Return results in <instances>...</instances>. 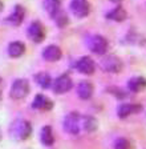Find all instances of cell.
Returning <instances> with one entry per match:
<instances>
[{
    "mask_svg": "<svg viewBox=\"0 0 146 149\" xmlns=\"http://www.w3.org/2000/svg\"><path fill=\"white\" fill-rule=\"evenodd\" d=\"M127 88L131 92H141L146 88V79L142 76H137V77H131L127 81Z\"/></svg>",
    "mask_w": 146,
    "mask_h": 149,
    "instance_id": "2e32d148",
    "label": "cell"
},
{
    "mask_svg": "<svg viewBox=\"0 0 146 149\" xmlns=\"http://www.w3.org/2000/svg\"><path fill=\"white\" fill-rule=\"evenodd\" d=\"M141 109L140 105H134V104H129V102H125V104H121L118 107V111H117V115L120 118H126L129 117L130 115L136 113Z\"/></svg>",
    "mask_w": 146,
    "mask_h": 149,
    "instance_id": "4fadbf2b",
    "label": "cell"
},
{
    "mask_svg": "<svg viewBox=\"0 0 146 149\" xmlns=\"http://www.w3.org/2000/svg\"><path fill=\"white\" fill-rule=\"evenodd\" d=\"M3 11V3H1V0H0V12Z\"/></svg>",
    "mask_w": 146,
    "mask_h": 149,
    "instance_id": "603a6c76",
    "label": "cell"
},
{
    "mask_svg": "<svg viewBox=\"0 0 146 149\" xmlns=\"http://www.w3.org/2000/svg\"><path fill=\"white\" fill-rule=\"evenodd\" d=\"M52 107H53L52 101L44 95H41V93L36 95L33 101H32V108L39 109V111H49V109H52Z\"/></svg>",
    "mask_w": 146,
    "mask_h": 149,
    "instance_id": "8fae6325",
    "label": "cell"
},
{
    "mask_svg": "<svg viewBox=\"0 0 146 149\" xmlns=\"http://www.w3.org/2000/svg\"><path fill=\"white\" fill-rule=\"evenodd\" d=\"M81 124H82V128H84L86 132H89V133H92V132H94V130L97 129V127H98V123H97V120L93 117V116H84V117H81Z\"/></svg>",
    "mask_w": 146,
    "mask_h": 149,
    "instance_id": "ffe728a7",
    "label": "cell"
},
{
    "mask_svg": "<svg viewBox=\"0 0 146 149\" xmlns=\"http://www.w3.org/2000/svg\"><path fill=\"white\" fill-rule=\"evenodd\" d=\"M35 80H36V83H37L41 88H44V89H47V88H49L51 85H52V79H51V76L47 72H40V73H37L35 76Z\"/></svg>",
    "mask_w": 146,
    "mask_h": 149,
    "instance_id": "44dd1931",
    "label": "cell"
},
{
    "mask_svg": "<svg viewBox=\"0 0 146 149\" xmlns=\"http://www.w3.org/2000/svg\"><path fill=\"white\" fill-rule=\"evenodd\" d=\"M24 13H25V11L21 6H16L15 8H13V12L6 19V22L10 23L13 27H17V25H20L23 23V20H24Z\"/></svg>",
    "mask_w": 146,
    "mask_h": 149,
    "instance_id": "30bf717a",
    "label": "cell"
},
{
    "mask_svg": "<svg viewBox=\"0 0 146 149\" xmlns=\"http://www.w3.org/2000/svg\"><path fill=\"white\" fill-rule=\"evenodd\" d=\"M127 13L126 11H125L122 7H116V8H113L112 11H109L108 13H106V17L110 19V20H113V22H124L125 19H126Z\"/></svg>",
    "mask_w": 146,
    "mask_h": 149,
    "instance_id": "ac0fdd59",
    "label": "cell"
},
{
    "mask_svg": "<svg viewBox=\"0 0 146 149\" xmlns=\"http://www.w3.org/2000/svg\"><path fill=\"white\" fill-rule=\"evenodd\" d=\"M43 4H44V9L49 13L51 17H55L57 15V12L60 11L61 0H44Z\"/></svg>",
    "mask_w": 146,
    "mask_h": 149,
    "instance_id": "d6986e66",
    "label": "cell"
},
{
    "mask_svg": "<svg viewBox=\"0 0 146 149\" xmlns=\"http://www.w3.org/2000/svg\"><path fill=\"white\" fill-rule=\"evenodd\" d=\"M40 140H41V143H43L45 146L53 145V143H55V136H53V130H52V128H51L49 125H45V127L41 129Z\"/></svg>",
    "mask_w": 146,
    "mask_h": 149,
    "instance_id": "e0dca14e",
    "label": "cell"
},
{
    "mask_svg": "<svg viewBox=\"0 0 146 149\" xmlns=\"http://www.w3.org/2000/svg\"><path fill=\"white\" fill-rule=\"evenodd\" d=\"M77 95L82 100H88L93 95V85L89 81H81L77 87Z\"/></svg>",
    "mask_w": 146,
    "mask_h": 149,
    "instance_id": "9a60e30c",
    "label": "cell"
},
{
    "mask_svg": "<svg viewBox=\"0 0 146 149\" xmlns=\"http://www.w3.org/2000/svg\"><path fill=\"white\" fill-rule=\"evenodd\" d=\"M25 52V44L23 41H12L8 45V55L13 59L23 56Z\"/></svg>",
    "mask_w": 146,
    "mask_h": 149,
    "instance_id": "5bb4252c",
    "label": "cell"
},
{
    "mask_svg": "<svg viewBox=\"0 0 146 149\" xmlns=\"http://www.w3.org/2000/svg\"><path fill=\"white\" fill-rule=\"evenodd\" d=\"M110 1H113V3H120L121 0H110Z\"/></svg>",
    "mask_w": 146,
    "mask_h": 149,
    "instance_id": "cb8c5ba5",
    "label": "cell"
},
{
    "mask_svg": "<svg viewBox=\"0 0 146 149\" xmlns=\"http://www.w3.org/2000/svg\"><path fill=\"white\" fill-rule=\"evenodd\" d=\"M32 133V125L27 120H15L10 127V136L16 141H24Z\"/></svg>",
    "mask_w": 146,
    "mask_h": 149,
    "instance_id": "6da1fadb",
    "label": "cell"
},
{
    "mask_svg": "<svg viewBox=\"0 0 146 149\" xmlns=\"http://www.w3.org/2000/svg\"><path fill=\"white\" fill-rule=\"evenodd\" d=\"M71 11L76 17H86L89 15L90 7L88 0H72L71 1Z\"/></svg>",
    "mask_w": 146,
    "mask_h": 149,
    "instance_id": "ba28073f",
    "label": "cell"
},
{
    "mask_svg": "<svg viewBox=\"0 0 146 149\" xmlns=\"http://www.w3.org/2000/svg\"><path fill=\"white\" fill-rule=\"evenodd\" d=\"M64 129H65L66 133L69 134H77L80 133L81 129V116L78 115L77 112H71L65 116L64 118Z\"/></svg>",
    "mask_w": 146,
    "mask_h": 149,
    "instance_id": "3957f363",
    "label": "cell"
},
{
    "mask_svg": "<svg viewBox=\"0 0 146 149\" xmlns=\"http://www.w3.org/2000/svg\"><path fill=\"white\" fill-rule=\"evenodd\" d=\"M72 85H73V83H72L71 76L64 73L55 80L52 87H53V92L56 93V95H64V93H66L71 89Z\"/></svg>",
    "mask_w": 146,
    "mask_h": 149,
    "instance_id": "8992f818",
    "label": "cell"
},
{
    "mask_svg": "<svg viewBox=\"0 0 146 149\" xmlns=\"http://www.w3.org/2000/svg\"><path fill=\"white\" fill-rule=\"evenodd\" d=\"M29 93V83L24 79H17L12 83V87L10 91V96L13 100H21L27 97Z\"/></svg>",
    "mask_w": 146,
    "mask_h": 149,
    "instance_id": "277c9868",
    "label": "cell"
},
{
    "mask_svg": "<svg viewBox=\"0 0 146 149\" xmlns=\"http://www.w3.org/2000/svg\"><path fill=\"white\" fill-rule=\"evenodd\" d=\"M0 140H1V130H0Z\"/></svg>",
    "mask_w": 146,
    "mask_h": 149,
    "instance_id": "d4e9b609",
    "label": "cell"
},
{
    "mask_svg": "<svg viewBox=\"0 0 146 149\" xmlns=\"http://www.w3.org/2000/svg\"><path fill=\"white\" fill-rule=\"evenodd\" d=\"M76 68L82 74H92L96 71V63L90 59L89 56H82L76 63Z\"/></svg>",
    "mask_w": 146,
    "mask_h": 149,
    "instance_id": "9c48e42d",
    "label": "cell"
},
{
    "mask_svg": "<svg viewBox=\"0 0 146 149\" xmlns=\"http://www.w3.org/2000/svg\"><path fill=\"white\" fill-rule=\"evenodd\" d=\"M114 149H130V143L126 139H117L114 143Z\"/></svg>",
    "mask_w": 146,
    "mask_h": 149,
    "instance_id": "7402d4cb",
    "label": "cell"
},
{
    "mask_svg": "<svg viewBox=\"0 0 146 149\" xmlns=\"http://www.w3.org/2000/svg\"><path fill=\"white\" fill-rule=\"evenodd\" d=\"M28 37L33 43H41L45 39V29L40 22H32L28 27Z\"/></svg>",
    "mask_w": 146,
    "mask_h": 149,
    "instance_id": "52a82bcc",
    "label": "cell"
},
{
    "mask_svg": "<svg viewBox=\"0 0 146 149\" xmlns=\"http://www.w3.org/2000/svg\"><path fill=\"white\" fill-rule=\"evenodd\" d=\"M86 47L93 53L102 56L108 51L109 44H108V40L104 36H101V35H92V36H88L86 39Z\"/></svg>",
    "mask_w": 146,
    "mask_h": 149,
    "instance_id": "7a4b0ae2",
    "label": "cell"
},
{
    "mask_svg": "<svg viewBox=\"0 0 146 149\" xmlns=\"http://www.w3.org/2000/svg\"><path fill=\"white\" fill-rule=\"evenodd\" d=\"M0 83H1V77H0Z\"/></svg>",
    "mask_w": 146,
    "mask_h": 149,
    "instance_id": "484cf974",
    "label": "cell"
},
{
    "mask_svg": "<svg viewBox=\"0 0 146 149\" xmlns=\"http://www.w3.org/2000/svg\"><path fill=\"white\" fill-rule=\"evenodd\" d=\"M101 68L110 73H118L122 69V61L114 55L105 56L101 60Z\"/></svg>",
    "mask_w": 146,
    "mask_h": 149,
    "instance_id": "5b68a950",
    "label": "cell"
},
{
    "mask_svg": "<svg viewBox=\"0 0 146 149\" xmlns=\"http://www.w3.org/2000/svg\"><path fill=\"white\" fill-rule=\"evenodd\" d=\"M61 55H62V52H61V49H60L57 45H48L45 49L43 51V57L47 61H51V63H53V61H57V60H60L61 59Z\"/></svg>",
    "mask_w": 146,
    "mask_h": 149,
    "instance_id": "7c38bea8",
    "label": "cell"
}]
</instances>
